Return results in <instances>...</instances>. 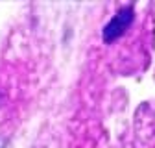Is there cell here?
<instances>
[{
	"label": "cell",
	"instance_id": "6da1fadb",
	"mask_svg": "<svg viewBox=\"0 0 155 148\" xmlns=\"http://www.w3.org/2000/svg\"><path fill=\"white\" fill-rule=\"evenodd\" d=\"M135 18V11H133V6H126L122 9H118V13H116L111 21L105 24L104 32H102V37L105 43H113L116 41L118 37H122V33L131 26Z\"/></svg>",
	"mask_w": 155,
	"mask_h": 148
},
{
	"label": "cell",
	"instance_id": "7a4b0ae2",
	"mask_svg": "<svg viewBox=\"0 0 155 148\" xmlns=\"http://www.w3.org/2000/svg\"><path fill=\"white\" fill-rule=\"evenodd\" d=\"M0 148H2V141H0Z\"/></svg>",
	"mask_w": 155,
	"mask_h": 148
}]
</instances>
